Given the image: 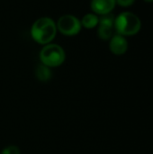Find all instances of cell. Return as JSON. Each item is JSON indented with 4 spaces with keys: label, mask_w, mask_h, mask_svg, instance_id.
<instances>
[{
    "label": "cell",
    "mask_w": 153,
    "mask_h": 154,
    "mask_svg": "<svg viewBox=\"0 0 153 154\" xmlns=\"http://www.w3.org/2000/svg\"><path fill=\"white\" fill-rule=\"evenodd\" d=\"M66 55L64 50L58 44L48 43L40 52V59L42 64L49 68L60 66L65 60Z\"/></svg>",
    "instance_id": "cell-3"
},
{
    "label": "cell",
    "mask_w": 153,
    "mask_h": 154,
    "mask_svg": "<svg viewBox=\"0 0 153 154\" xmlns=\"http://www.w3.org/2000/svg\"><path fill=\"white\" fill-rule=\"evenodd\" d=\"M81 26V22L72 14L62 15L57 23V29L67 36L77 35L80 32Z\"/></svg>",
    "instance_id": "cell-4"
},
{
    "label": "cell",
    "mask_w": 153,
    "mask_h": 154,
    "mask_svg": "<svg viewBox=\"0 0 153 154\" xmlns=\"http://www.w3.org/2000/svg\"><path fill=\"white\" fill-rule=\"evenodd\" d=\"M115 0H92L91 9L100 15L110 14L115 6Z\"/></svg>",
    "instance_id": "cell-5"
},
{
    "label": "cell",
    "mask_w": 153,
    "mask_h": 154,
    "mask_svg": "<svg viewBox=\"0 0 153 154\" xmlns=\"http://www.w3.org/2000/svg\"><path fill=\"white\" fill-rule=\"evenodd\" d=\"M115 2L121 6L128 7V6H131L135 2V0H115Z\"/></svg>",
    "instance_id": "cell-11"
},
{
    "label": "cell",
    "mask_w": 153,
    "mask_h": 154,
    "mask_svg": "<svg viewBox=\"0 0 153 154\" xmlns=\"http://www.w3.org/2000/svg\"><path fill=\"white\" fill-rule=\"evenodd\" d=\"M57 25L49 17H41L34 22L32 26L31 33L32 39L40 44H48L55 37Z\"/></svg>",
    "instance_id": "cell-1"
},
{
    "label": "cell",
    "mask_w": 153,
    "mask_h": 154,
    "mask_svg": "<svg viewBox=\"0 0 153 154\" xmlns=\"http://www.w3.org/2000/svg\"><path fill=\"white\" fill-rule=\"evenodd\" d=\"M110 51L115 55L124 54L128 50V42L126 39L120 34L115 35L112 37L109 43Z\"/></svg>",
    "instance_id": "cell-6"
},
{
    "label": "cell",
    "mask_w": 153,
    "mask_h": 154,
    "mask_svg": "<svg viewBox=\"0 0 153 154\" xmlns=\"http://www.w3.org/2000/svg\"><path fill=\"white\" fill-rule=\"evenodd\" d=\"M99 23L98 17L95 14H87L81 20V25L87 29H92L96 27Z\"/></svg>",
    "instance_id": "cell-8"
},
{
    "label": "cell",
    "mask_w": 153,
    "mask_h": 154,
    "mask_svg": "<svg viewBox=\"0 0 153 154\" xmlns=\"http://www.w3.org/2000/svg\"><path fill=\"white\" fill-rule=\"evenodd\" d=\"M114 26L120 35L132 36L139 32L142 23L135 14L124 12L116 17Z\"/></svg>",
    "instance_id": "cell-2"
},
{
    "label": "cell",
    "mask_w": 153,
    "mask_h": 154,
    "mask_svg": "<svg viewBox=\"0 0 153 154\" xmlns=\"http://www.w3.org/2000/svg\"><path fill=\"white\" fill-rule=\"evenodd\" d=\"M1 154H20V150L18 149L17 146L10 145V146L5 147L1 152Z\"/></svg>",
    "instance_id": "cell-10"
},
{
    "label": "cell",
    "mask_w": 153,
    "mask_h": 154,
    "mask_svg": "<svg viewBox=\"0 0 153 154\" xmlns=\"http://www.w3.org/2000/svg\"><path fill=\"white\" fill-rule=\"evenodd\" d=\"M97 34L99 38L102 40H108L113 35V26L107 24L99 23V27L97 30Z\"/></svg>",
    "instance_id": "cell-9"
},
{
    "label": "cell",
    "mask_w": 153,
    "mask_h": 154,
    "mask_svg": "<svg viewBox=\"0 0 153 154\" xmlns=\"http://www.w3.org/2000/svg\"><path fill=\"white\" fill-rule=\"evenodd\" d=\"M35 76L36 78L42 82H46L50 80L51 78V71L49 67L45 66L44 64H39L35 69Z\"/></svg>",
    "instance_id": "cell-7"
},
{
    "label": "cell",
    "mask_w": 153,
    "mask_h": 154,
    "mask_svg": "<svg viewBox=\"0 0 153 154\" xmlns=\"http://www.w3.org/2000/svg\"><path fill=\"white\" fill-rule=\"evenodd\" d=\"M146 3H153V0H144Z\"/></svg>",
    "instance_id": "cell-12"
}]
</instances>
